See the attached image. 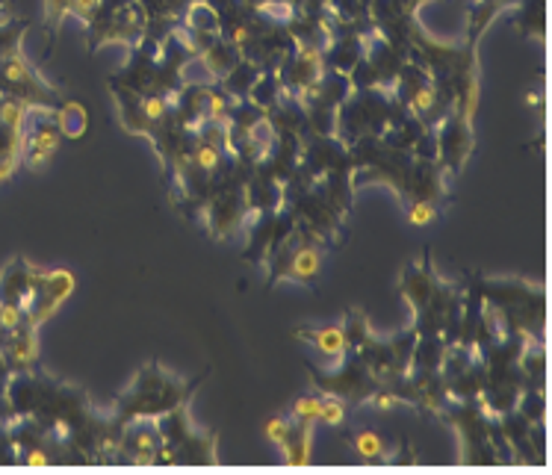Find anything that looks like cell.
I'll return each mask as SVG.
<instances>
[{"label": "cell", "mask_w": 552, "mask_h": 475, "mask_svg": "<svg viewBox=\"0 0 552 475\" xmlns=\"http://www.w3.org/2000/svg\"><path fill=\"white\" fill-rule=\"evenodd\" d=\"M42 286H45L47 296H45V304H42V313L35 316V325H39L50 313V310L71 292V275H65V272H57V275H45V284Z\"/></svg>", "instance_id": "1"}, {"label": "cell", "mask_w": 552, "mask_h": 475, "mask_svg": "<svg viewBox=\"0 0 552 475\" xmlns=\"http://www.w3.org/2000/svg\"><path fill=\"white\" fill-rule=\"evenodd\" d=\"M281 449H287V458L283 461H287L290 466H308L310 464V425H305L298 440H293V443L287 440Z\"/></svg>", "instance_id": "2"}, {"label": "cell", "mask_w": 552, "mask_h": 475, "mask_svg": "<svg viewBox=\"0 0 552 475\" xmlns=\"http://www.w3.org/2000/svg\"><path fill=\"white\" fill-rule=\"evenodd\" d=\"M319 272V251L316 248H301L295 257H293V266H290V275L298 278V281H308Z\"/></svg>", "instance_id": "3"}, {"label": "cell", "mask_w": 552, "mask_h": 475, "mask_svg": "<svg viewBox=\"0 0 552 475\" xmlns=\"http://www.w3.org/2000/svg\"><path fill=\"white\" fill-rule=\"evenodd\" d=\"M24 116H27L24 104H18V101H6V104H0V124L9 127V133H12L15 139H21Z\"/></svg>", "instance_id": "4"}, {"label": "cell", "mask_w": 552, "mask_h": 475, "mask_svg": "<svg viewBox=\"0 0 552 475\" xmlns=\"http://www.w3.org/2000/svg\"><path fill=\"white\" fill-rule=\"evenodd\" d=\"M316 345H319V352H325V354H331V357H337V354H343V349H346V334H343V328H322V331L316 334Z\"/></svg>", "instance_id": "5"}, {"label": "cell", "mask_w": 552, "mask_h": 475, "mask_svg": "<svg viewBox=\"0 0 552 475\" xmlns=\"http://www.w3.org/2000/svg\"><path fill=\"white\" fill-rule=\"evenodd\" d=\"M219 160H222L219 148H216V145H210V142H201L198 148H195V154H192V162L201 172H216L219 169Z\"/></svg>", "instance_id": "6"}, {"label": "cell", "mask_w": 552, "mask_h": 475, "mask_svg": "<svg viewBox=\"0 0 552 475\" xmlns=\"http://www.w3.org/2000/svg\"><path fill=\"white\" fill-rule=\"evenodd\" d=\"M4 77L9 83H30L33 71H30V65L21 57H18V53H12V57H6V62H4Z\"/></svg>", "instance_id": "7"}, {"label": "cell", "mask_w": 552, "mask_h": 475, "mask_svg": "<svg viewBox=\"0 0 552 475\" xmlns=\"http://www.w3.org/2000/svg\"><path fill=\"white\" fill-rule=\"evenodd\" d=\"M354 449H358V454H364V458H378V454H384V443L376 431H361L354 437Z\"/></svg>", "instance_id": "8"}, {"label": "cell", "mask_w": 552, "mask_h": 475, "mask_svg": "<svg viewBox=\"0 0 552 475\" xmlns=\"http://www.w3.org/2000/svg\"><path fill=\"white\" fill-rule=\"evenodd\" d=\"M319 410H322V398H298L293 416L298 419L301 425H316Z\"/></svg>", "instance_id": "9"}, {"label": "cell", "mask_w": 552, "mask_h": 475, "mask_svg": "<svg viewBox=\"0 0 552 475\" xmlns=\"http://www.w3.org/2000/svg\"><path fill=\"white\" fill-rule=\"evenodd\" d=\"M21 139H15L12 148L0 151V184H4V180H9L15 174V169H18V160H21Z\"/></svg>", "instance_id": "10"}, {"label": "cell", "mask_w": 552, "mask_h": 475, "mask_svg": "<svg viewBox=\"0 0 552 475\" xmlns=\"http://www.w3.org/2000/svg\"><path fill=\"white\" fill-rule=\"evenodd\" d=\"M343 419H346L343 401H340V398H325V401H322V410H319V423H325V425H340Z\"/></svg>", "instance_id": "11"}, {"label": "cell", "mask_w": 552, "mask_h": 475, "mask_svg": "<svg viewBox=\"0 0 552 475\" xmlns=\"http://www.w3.org/2000/svg\"><path fill=\"white\" fill-rule=\"evenodd\" d=\"M60 124H62V130H65L68 136H80L83 127H86V113H83L80 106H68L65 116L60 118Z\"/></svg>", "instance_id": "12"}, {"label": "cell", "mask_w": 552, "mask_h": 475, "mask_svg": "<svg viewBox=\"0 0 552 475\" xmlns=\"http://www.w3.org/2000/svg\"><path fill=\"white\" fill-rule=\"evenodd\" d=\"M434 216H437V210H434L432 201H417V204L411 207V213H407V222H411L414 228H425L429 222H434Z\"/></svg>", "instance_id": "13"}, {"label": "cell", "mask_w": 552, "mask_h": 475, "mask_svg": "<svg viewBox=\"0 0 552 475\" xmlns=\"http://www.w3.org/2000/svg\"><path fill=\"white\" fill-rule=\"evenodd\" d=\"M21 319H24V310L18 304H0V328L4 331H18Z\"/></svg>", "instance_id": "14"}, {"label": "cell", "mask_w": 552, "mask_h": 475, "mask_svg": "<svg viewBox=\"0 0 552 475\" xmlns=\"http://www.w3.org/2000/svg\"><path fill=\"white\" fill-rule=\"evenodd\" d=\"M98 6H101V0H68V12L83 18V21H92Z\"/></svg>", "instance_id": "15"}, {"label": "cell", "mask_w": 552, "mask_h": 475, "mask_svg": "<svg viewBox=\"0 0 552 475\" xmlns=\"http://www.w3.org/2000/svg\"><path fill=\"white\" fill-rule=\"evenodd\" d=\"M142 113H145L148 121H163L166 118V101L159 95H151V98H145V104H142Z\"/></svg>", "instance_id": "16"}, {"label": "cell", "mask_w": 552, "mask_h": 475, "mask_svg": "<svg viewBox=\"0 0 552 475\" xmlns=\"http://www.w3.org/2000/svg\"><path fill=\"white\" fill-rule=\"evenodd\" d=\"M266 437H269L275 446H283L290 440V425L283 423V419H269V425H266Z\"/></svg>", "instance_id": "17"}, {"label": "cell", "mask_w": 552, "mask_h": 475, "mask_svg": "<svg viewBox=\"0 0 552 475\" xmlns=\"http://www.w3.org/2000/svg\"><path fill=\"white\" fill-rule=\"evenodd\" d=\"M411 109L417 116L432 113V109H434V92H432V89H419V92L411 98Z\"/></svg>", "instance_id": "18"}, {"label": "cell", "mask_w": 552, "mask_h": 475, "mask_svg": "<svg viewBox=\"0 0 552 475\" xmlns=\"http://www.w3.org/2000/svg\"><path fill=\"white\" fill-rule=\"evenodd\" d=\"M15 357L21 360V363H27V360H33L35 357V334L30 331V334H24L21 340L15 342Z\"/></svg>", "instance_id": "19"}, {"label": "cell", "mask_w": 552, "mask_h": 475, "mask_svg": "<svg viewBox=\"0 0 552 475\" xmlns=\"http://www.w3.org/2000/svg\"><path fill=\"white\" fill-rule=\"evenodd\" d=\"M225 113H227L225 98H222V95H207V118H210L213 124H222Z\"/></svg>", "instance_id": "20"}, {"label": "cell", "mask_w": 552, "mask_h": 475, "mask_svg": "<svg viewBox=\"0 0 552 475\" xmlns=\"http://www.w3.org/2000/svg\"><path fill=\"white\" fill-rule=\"evenodd\" d=\"M45 12L47 21H62L68 15V0H45Z\"/></svg>", "instance_id": "21"}, {"label": "cell", "mask_w": 552, "mask_h": 475, "mask_svg": "<svg viewBox=\"0 0 552 475\" xmlns=\"http://www.w3.org/2000/svg\"><path fill=\"white\" fill-rule=\"evenodd\" d=\"M396 405H399V398L390 396V393H378L376 398H372V408H378V410H390V408H396Z\"/></svg>", "instance_id": "22"}, {"label": "cell", "mask_w": 552, "mask_h": 475, "mask_svg": "<svg viewBox=\"0 0 552 475\" xmlns=\"http://www.w3.org/2000/svg\"><path fill=\"white\" fill-rule=\"evenodd\" d=\"M136 449H139V452H157V440H154V434L142 431V434H139V440H136Z\"/></svg>", "instance_id": "23"}, {"label": "cell", "mask_w": 552, "mask_h": 475, "mask_svg": "<svg viewBox=\"0 0 552 475\" xmlns=\"http://www.w3.org/2000/svg\"><path fill=\"white\" fill-rule=\"evenodd\" d=\"M27 464L39 469V466H47V464H50V458H47V454H45L42 449H33V452L27 454Z\"/></svg>", "instance_id": "24"}, {"label": "cell", "mask_w": 552, "mask_h": 475, "mask_svg": "<svg viewBox=\"0 0 552 475\" xmlns=\"http://www.w3.org/2000/svg\"><path fill=\"white\" fill-rule=\"evenodd\" d=\"M157 458H154V452H136L133 458H130V464L133 466H151Z\"/></svg>", "instance_id": "25"}, {"label": "cell", "mask_w": 552, "mask_h": 475, "mask_svg": "<svg viewBox=\"0 0 552 475\" xmlns=\"http://www.w3.org/2000/svg\"><path fill=\"white\" fill-rule=\"evenodd\" d=\"M57 434H60V437H68V425L62 423V419H60V423H57Z\"/></svg>", "instance_id": "26"}, {"label": "cell", "mask_w": 552, "mask_h": 475, "mask_svg": "<svg viewBox=\"0 0 552 475\" xmlns=\"http://www.w3.org/2000/svg\"><path fill=\"white\" fill-rule=\"evenodd\" d=\"M242 39H248V30L245 27H237V42H242Z\"/></svg>", "instance_id": "27"}]
</instances>
